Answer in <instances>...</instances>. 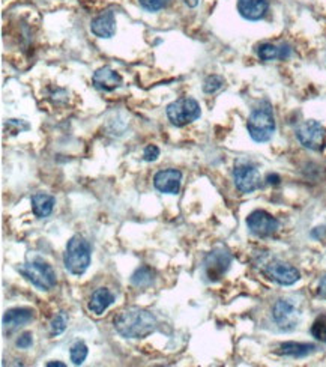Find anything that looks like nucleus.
<instances>
[{
	"instance_id": "nucleus-27",
	"label": "nucleus",
	"mask_w": 326,
	"mask_h": 367,
	"mask_svg": "<svg viewBox=\"0 0 326 367\" xmlns=\"http://www.w3.org/2000/svg\"><path fill=\"white\" fill-rule=\"evenodd\" d=\"M160 157V148L155 145H149L146 146L144 151H143V158L144 161H155Z\"/></svg>"
},
{
	"instance_id": "nucleus-7",
	"label": "nucleus",
	"mask_w": 326,
	"mask_h": 367,
	"mask_svg": "<svg viewBox=\"0 0 326 367\" xmlns=\"http://www.w3.org/2000/svg\"><path fill=\"white\" fill-rule=\"evenodd\" d=\"M232 265L230 253L218 247L212 250L205 259V275L209 282L221 280Z\"/></svg>"
},
{
	"instance_id": "nucleus-14",
	"label": "nucleus",
	"mask_w": 326,
	"mask_h": 367,
	"mask_svg": "<svg viewBox=\"0 0 326 367\" xmlns=\"http://www.w3.org/2000/svg\"><path fill=\"white\" fill-rule=\"evenodd\" d=\"M268 0H238V11L246 20L259 21L268 12Z\"/></svg>"
},
{
	"instance_id": "nucleus-29",
	"label": "nucleus",
	"mask_w": 326,
	"mask_h": 367,
	"mask_svg": "<svg viewBox=\"0 0 326 367\" xmlns=\"http://www.w3.org/2000/svg\"><path fill=\"white\" fill-rule=\"evenodd\" d=\"M319 293L322 297H326V277H323V279L320 280V284H319Z\"/></svg>"
},
{
	"instance_id": "nucleus-23",
	"label": "nucleus",
	"mask_w": 326,
	"mask_h": 367,
	"mask_svg": "<svg viewBox=\"0 0 326 367\" xmlns=\"http://www.w3.org/2000/svg\"><path fill=\"white\" fill-rule=\"evenodd\" d=\"M224 86V78L219 76H209L203 83V91L206 94H215Z\"/></svg>"
},
{
	"instance_id": "nucleus-21",
	"label": "nucleus",
	"mask_w": 326,
	"mask_h": 367,
	"mask_svg": "<svg viewBox=\"0 0 326 367\" xmlns=\"http://www.w3.org/2000/svg\"><path fill=\"white\" fill-rule=\"evenodd\" d=\"M153 282V271L149 266L137 268L131 275V283L137 288H148Z\"/></svg>"
},
{
	"instance_id": "nucleus-19",
	"label": "nucleus",
	"mask_w": 326,
	"mask_h": 367,
	"mask_svg": "<svg viewBox=\"0 0 326 367\" xmlns=\"http://www.w3.org/2000/svg\"><path fill=\"white\" fill-rule=\"evenodd\" d=\"M316 350V345L313 344H299V342H286V344H281L279 354L286 355V357H295V358H303L309 354H313Z\"/></svg>"
},
{
	"instance_id": "nucleus-13",
	"label": "nucleus",
	"mask_w": 326,
	"mask_h": 367,
	"mask_svg": "<svg viewBox=\"0 0 326 367\" xmlns=\"http://www.w3.org/2000/svg\"><path fill=\"white\" fill-rule=\"evenodd\" d=\"M92 83L98 89V91L111 92L118 89L122 85V77L118 71H115L110 67H102L95 71L92 77Z\"/></svg>"
},
{
	"instance_id": "nucleus-12",
	"label": "nucleus",
	"mask_w": 326,
	"mask_h": 367,
	"mask_svg": "<svg viewBox=\"0 0 326 367\" xmlns=\"http://www.w3.org/2000/svg\"><path fill=\"white\" fill-rule=\"evenodd\" d=\"M181 181H182V174L176 169H167L161 170L153 178V185L155 189L161 193L166 194H177L181 190Z\"/></svg>"
},
{
	"instance_id": "nucleus-5",
	"label": "nucleus",
	"mask_w": 326,
	"mask_h": 367,
	"mask_svg": "<svg viewBox=\"0 0 326 367\" xmlns=\"http://www.w3.org/2000/svg\"><path fill=\"white\" fill-rule=\"evenodd\" d=\"M200 105L194 98H179L167 105V118L175 127H185L200 118Z\"/></svg>"
},
{
	"instance_id": "nucleus-18",
	"label": "nucleus",
	"mask_w": 326,
	"mask_h": 367,
	"mask_svg": "<svg viewBox=\"0 0 326 367\" xmlns=\"http://www.w3.org/2000/svg\"><path fill=\"white\" fill-rule=\"evenodd\" d=\"M54 198L45 193H36L32 196V209L38 218H47L53 213Z\"/></svg>"
},
{
	"instance_id": "nucleus-26",
	"label": "nucleus",
	"mask_w": 326,
	"mask_h": 367,
	"mask_svg": "<svg viewBox=\"0 0 326 367\" xmlns=\"http://www.w3.org/2000/svg\"><path fill=\"white\" fill-rule=\"evenodd\" d=\"M65 330H67V316L61 313L52 321V334L53 336H59Z\"/></svg>"
},
{
	"instance_id": "nucleus-4",
	"label": "nucleus",
	"mask_w": 326,
	"mask_h": 367,
	"mask_svg": "<svg viewBox=\"0 0 326 367\" xmlns=\"http://www.w3.org/2000/svg\"><path fill=\"white\" fill-rule=\"evenodd\" d=\"M21 274L26 277V279L36 286L41 291H50L56 286V273L52 268V265H48L44 262L43 259H35L30 260L26 265L21 268Z\"/></svg>"
},
{
	"instance_id": "nucleus-2",
	"label": "nucleus",
	"mask_w": 326,
	"mask_h": 367,
	"mask_svg": "<svg viewBox=\"0 0 326 367\" xmlns=\"http://www.w3.org/2000/svg\"><path fill=\"white\" fill-rule=\"evenodd\" d=\"M63 265L74 275H83L91 265V246L81 235H74L67 244Z\"/></svg>"
},
{
	"instance_id": "nucleus-8",
	"label": "nucleus",
	"mask_w": 326,
	"mask_h": 367,
	"mask_svg": "<svg viewBox=\"0 0 326 367\" xmlns=\"http://www.w3.org/2000/svg\"><path fill=\"white\" fill-rule=\"evenodd\" d=\"M272 317L280 330L292 331L298 327L301 313L290 300H279L272 308Z\"/></svg>"
},
{
	"instance_id": "nucleus-31",
	"label": "nucleus",
	"mask_w": 326,
	"mask_h": 367,
	"mask_svg": "<svg viewBox=\"0 0 326 367\" xmlns=\"http://www.w3.org/2000/svg\"><path fill=\"white\" fill-rule=\"evenodd\" d=\"M184 3L188 5L190 8H194V6L199 5V0H184Z\"/></svg>"
},
{
	"instance_id": "nucleus-22",
	"label": "nucleus",
	"mask_w": 326,
	"mask_h": 367,
	"mask_svg": "<svg viewBox=\"0 0 326 367\" xmlns=\"http://www.w3.org/2000/svg\"><path fill=\"white\" fill-rule=\"evenodd\" d=\"M87 346L83 344V342H77V344H74L71 346V350H69V357H71V361L74 363L76 366H80L83 364L85 360L87 358Z\"/></svg>"
},
{
	"instance_id": "nucleus-10",
	"label": "nucleus",
	"mask_w": 326,
	"mask_h": 367,
	"mask_svg": "<svg viewBox=\"0 0 326 367\" xmlns=\"http://www.w3.org/2000/svg\"><path fill=\"white\" fill-rule=\"evenodd\" d=\"M263 274L269 280L281 284V286H292L301 279V273L295 266L281 262V260H274V262L268 264L263 270Z\"/></svg>"
},
{
	"instance_id": "nucleus-30",
	"label": "nucleus",
	"mask_w": 326,
	"mask_h": 367,
	"mask_svg": "<svg viewBox=\"0 0 326 367\" xmlns=\"http://www.w3.org/2000/svg\"><path fill=\"white\" fill-rule=\"evenodd\" d=\"M266 179H268L269 184H280V176L279 175H274V174L268 175Z\"/></svg>"
},
{
	"instance_id": "nucleus-16",
	"label": "nucleus",
	"mask_w": 326,
	"mask_h": 367,
	"mask_svg": "<svg viewBox=\"0 0 326 367\" xmlns=\"http://www.w3.org/2000/svg\"><path fill=\"white\" fill-rule=\"evenodd\" d=\"M34 317H35V315L30 308H23V307L21 308H11L3 315L2 322H3L5 330L14 331V330L23 327V325H26V324L34 321Z\"/></svg>"
},
{
	"instance_id": "nucleus-15",
	"label": "nucleus",
	"mask_w": 326,
	"mask_h": 367,
	"mask_svg": "<svg viewBox=\"0 0 326 367\" xmlns=\"http://www.w3.org/2000/svg\"><path fill=\"white\" fill-rule=\"evenodd\" d=\"M92 34L98 38H111L116 32V20L113 11H105L91 23Z\"/></svg>"
},
{
	"instance_id": "nucleus-3",
	"label": "nucleus",
	"mask_w": 326,
	"mask_h": 367,
	"mask_svg": "<svg viewBox=\"0 0 326 367\" xmlns=\"http://www.w3.org/2000/svg\"><path fill=\"white\" fill-rule=\"evenodd\" d=\"M247 128L251 138L257 143H265L271 140V137L275 133V118L272 109L269 107H259L251 113Z\"/></svg>"
},
{
	"instance_id": "nucleus-32",
	"label": "nucleus",
	"mask_w": 326,
	"mask_h": 367,
	"mask_svg": "<svg viewBox=\"0 0 326 367\" xmlns=\"http://www.w3.org/2000/svg\"><path fill=\"white\" fill-rule=\"evenodd\" d=\"M48 367H65V363H61V361H50L47 363Z\"/></svg>"
},
{
	"instance_id": "nucleus-1",
	"label": "nucleus",
	"mask_w": 326,
	"mask_h": 367,
	"mask_svg": "<svg viewBox=\"0 0 326 367\" xmlns=\"http://www.w3.org/2000/svg\"><path fill=\"white\" fill-rule=\"evenodd\" d=\"M115 330L125 339H144L157 330V317L149 310L128 307L115 317Z\"/></svg>"
},
{
	"instance_id": "nucleus-20",
	"label": "nucleus",
	"mask_w": 326,
	"mask_h": 367,
	"mask_svg": "<svg viewBox=\"0 0 326 367\" xmlns=\"http://www.w3.org/2000/svg\"><path fill=\"white\" fill-rule=\"evenodd\" d=\"M289 53H290V48L287 45L276 47L274 44H262L257 50L259 58L265 62H271L275 59H286Z\"/></svg>"
},
{
	"instance_id": "nucleus-28",
	"label": "nucleus",
	"mask_w": 326,
	"mask_h": 367,
	"mask_svg": "<svg viewBox=\"0 0 326 367\" xmlns=\"http://www.w3.org/2000/svg\"><path fill=\"white\" fill-rule=\"evenodd\" d=\"M34 344V339H32V333H23L17 340V346L20 349H28Z\"/></svg>"
},
{
	"instance_id": "nucleus-6",
	"label": "nucleus",
	"mask_w": 326,
	"mask_h": 367,
	"mask_svg": "<svg viewBox=\"0 0 326 367\" xmlns=\"http://www.w3.org/2000/svg\"><path fill=\"white\" fill-rule=\"evenodd\" d=\"M296 137L304 148L316 152L323 151L326 145V129L317 120H305L296 129Z\"/></svg>"
},
{
	"instance_id": "nucleus-17",
	"label": "nucleus",
	"mask_w": 326,
	"mask_h": 367,
	"mask_svg": "<svg viewBox=\"0 0 326 367\" xmlns=\"http://www.w3.org/2000/svg\"><path fill=\"white\" fill-rule=\"evenodd\" d=\"M113 301H115V295L107 288H100L92 293L91 301H89V310L95 315H102L113 304Z\"/></svg>"
},
{
	"instance_id": "nucleus-11",
	"label": "nucleus",
	"mask_w": 326,
	"mask_h": 367,
	"mask_svg": "<svg viewBox=\"0 0 326 367\" xmlns=\"http://www.w3.org/2000/svg\"><path fill=\"white\" fill-rule=\"evenodd\" d=\"M233 179L236 189L242 193L256 191L260 187V182H262L259 170L250 165L236 166L233 170Z\"/></svg>"
},
{
	"instance_id": "nucleus-9",
	"label": "nucleus",
	"mask_w": 326,
	"mask_h": 367,
	"mask_svg": "<svg viewBox=\"0 0 326 367\" xmlns=\"http://www.w3.org/2000/svg\"><path fill=\"white\" fill-rule=\"evenodd\" d=\"M247 226L252 235L259 236V238H266V236H271L279 231L280 223L266 211L257 209L248 216Z\"/></svg>"
},
{
	"instance_id": "nucleus-25",
	"label": "nucleus",
	"mask_w": 326,
	"mask_h": 367,
	"mask_svg": "<svg viewBox=\"0 0 326 367\" xmlns=\"http://www.w3.org/2000/svg\"><path fill=\"white\" fill-rule=\"evenodd\" d=\"M312 334L313 337L319 342H325L326 344V322L323 319H317L312 325Z\"/></svg>"
},
{
	"instance_id": "nucleus-24",
	"label": "nucleus",
	"mask_w": 326,
	"mask_h": 367,
	"mask_svg": "<svg viewBox=\"0 0 326 367\" xmlns=\"http://www.w3.org/2000/svg\"><path fill=\"white\" fill-rule=\"evenodd\" d=\"M138 3H140V6L146 11L157 12L160 10H164L170 3V0H138Z\"/></svg>"
}]
</instances>
